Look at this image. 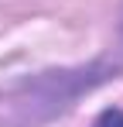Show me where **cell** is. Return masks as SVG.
I'll list each match as a JSON object with an SVG mask.
<instances>
[{
  "label": "cell",
  "instance_id": "6da1fadb",
  "mask_svg": "<svg viewBox=\"0 0 123 127\" xmlns=\"http://www.w3.org/2000/svg\"><path fill=\"white\" fill-rule=\"evenodd\" d=\"M92 127H123V110H102Z\"/></svg>",
  "mask_w": 123,
  "mask_h": 127
}]
</instances>
